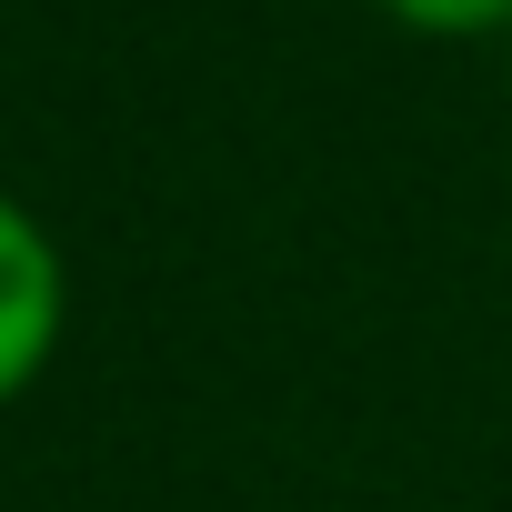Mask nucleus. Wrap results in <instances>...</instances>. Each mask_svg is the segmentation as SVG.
<instances>
[{
  "instance_id": "1",
  "label": "nucleus",
  "mask_w": 512,
  "mask_h": 512,
  "mask_svg": "<svg viewBox=\"0 0 512 512\" xmlns=\"http://www.w3.org/2000/svg\"><path fill=\"white\" fill-rule=\"evenodd\" d=\"M61 332H71V262L31 201L0 191V412L51 372Z\"/></svg>"
},
{
  "instance_id": "2",
  "label": "nucleus",
  "mask_w": 512,
  "mask_h": 512,
  "mask_svg": "<svg viewBox=\"0 0 512 512\" xmlns=\"http://www.w3.org/2000/svg\"><path fill=\"white\" fill-rule=\"evenodd\" d=\"M372 11L412 41H502L512 31V0H372Z\"/></svg>"
},
{
  "instance_id": "3",
  "label": "nucleus",
  "mask_w": 512,
  "mask_h": 512,
  "mask_svg": "<svg viewBox=\"0 0 512 512\" xmlns=\"http://www.w3.org/2000/svg\"><path fill=\"white\" fill-rule=\"evenodd\" d=\"M502 81H512V31H502Z\"/></svg>"
}]
</instances>
